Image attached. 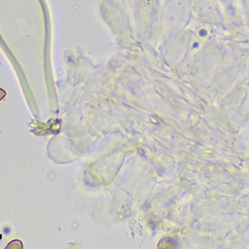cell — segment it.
Masks as SVG:
<instances>
[{
  "label": "cell",
  "instance_id": "obj_1",
  "mask_svg": "<svg viewBox=\"0 0 249 249\" xmlns=\"http://www.w3.org/2000/svg\"><path fill=\"white\" fill-rule=\"evenodd\" d=\"M5 96H6V92H5L3 89L0 88V101L3 100V98H4Z\"/></svg>",
  "mask_w": 249,
  "mask_h": 249
}]
</instances>
